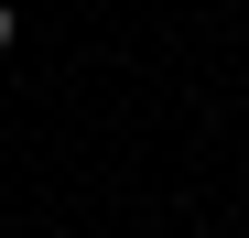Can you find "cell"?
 <instances>
[{
	"instance_id": "cell-1",
	"label": "cell",
	"mask_w": 249,
	"mask_h": 238,
	"mask_svg": "<svg viewBox=\"0 0 249 238\" xmlns=\"http://www.w3.org/2000/svg\"><path fill=\"white\" fill-rule=\"evenodd\" d=\"M11 44H22V11H11V0H0V54H11Z\"/></svg>"
}]
</instances>
